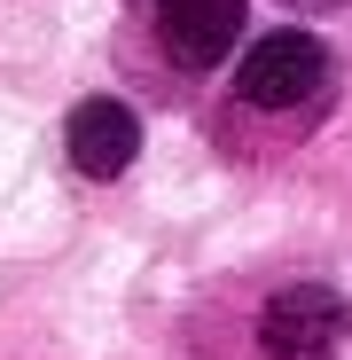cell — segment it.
Listing matches in <instances>:
<instances>
[{"label":"cell","instance_id":"cell-3","mask_svg":"<svg viewBox=\"0 0 352 360\" xmlns=\"http://www.w3.org/2000/svg\"><path fill=\"white\" fill-rule=\"evenodd\" d=\"M63 149H71V165L86 180H117V172L141 157V117L117 102V94H86L63 117Z\"/></svg>","mask_w":352,"mask_h":360},{"label":"cell","instance_id":"cell-5","mask_svg":"<svg viewBox=\"0 0 352 360\" xmlns=\"http://www.w3.org/2000/svg\"><path fill=\"white\" fill-rule=\"evenodd\" d=\"M282 8H298V16H329V8H344V0H282Z\"/></svg>","mask_w":352,"mask_h":360},{"label":"cell","instance_id":"cell-2","mask_svg":"<svg viewBox=\"0 0 352 360\" xmlns=\"http://www.w3.org/2000/svg\"><path fill=\"white\" fill-rule=\"evenodd\" d=\"M352 337V297L329 282H289L259 314V352L266 360H337Z\"/></svg>","mask_w":352,"mask_h":360},{"label":"cell","instance_id":"cell-1","mask_svg":"<svg viewBox=\"0 0 352 360\" xmlns=\"http://www.w3.org/2000/svg\"><path fill=\"white\" fill-rule=\"evenodd\" d=\"M329 86V47L306 32V24H274L243 47V63H235V94L251 110H298Z\"/></svg>","mask_w":352,"mask_h":360},{"label":"cell","instance_id":"cell-4","mask_svg":"<svg viewBox=\"0 0 352 360\" xmlns=\"http://www.w3.org/2000/svg\"><path fill=\"white\" fill-rule=\"evenodd\" d=\"M157 32L181 71H211L243 39V0H157Z\"/></svg>","mask_w":352,"mask_h":360}]
</instances>
